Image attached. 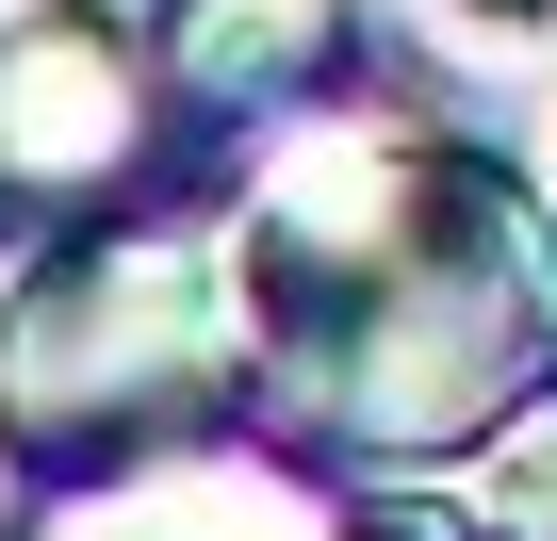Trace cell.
Returning <instances> with one entry per match:
<instances>
[{
  "mask_svg": "<svg viewBox=\"0 0 557 541\" xmlns=\"http://www.w3.org/2000/svg\"><path fill=\"white\" fill-rule=\"evenodd\" d=\"M17 541H443V525H377L312 476V443H148V459H99V476H50Z\"/></svg>",
  "mask_w": 557,
  "mask_h": 541,
  "instance_id": "3",
  "label": "cell"
},
{
  "mask_svg": "<svg viewBox=\"0 0 557 541\" xmlns=\"http://www.w3.org/2000/svg\"><path fill=\"white\" fill-rule=\"evenodd\" d=\"M262 394L246 329V230L230 213H99L0 296V459L34 492L197 443Z\"/></svg>",
  "mask_w": 557,
  "mask_h": 541,
  "instance_id": "2",
  "label": "cell"
},
{
  "mask_svg": "<svg viewBox=\"0 0 557 541\" xmlns=\"http://www.w3.org/2000/svg\"><path fill=\"white\" fill-rule=\"evenodd\" d=\"M492 17H557V0H492Z\"/></svg>",
  "mask_w": 557,
  "mask_h": 541,
  "instance_id": "8",
  "label": "cell"
},
{
  "mask_svg": "<svg viewBox=\"0 0 557 541\" xmlns=\"http://www.w3.org/2000/svg\"><path fill=\"white\" fill-rule=\"evenodd\" d=\"M262 410L345 476L492 459L557 394V213L410 115H312L246 181Z\"/></svg>",
  "mask_w": 557,
  "mask_h": 541,
  "instance_id": "1",
  "label": "cell"
},
{
  "mask_svg": "<svg viewBox=\"0 0 557 541\" xmlns=\"http://www.w3.org/2000/svg\"><path fill=\"white\" fill-rule=\"evenodd\" d=\"M492 541H557V410H524L492 443Z\"/></svg>",
  "mask_w": 557,
  "mask_h": 541,
  "instance_id": "6",
  "label": "cell"
},
{
  "mask_svg": "<svg viewBox=\"0 0 557 541\" xmlns=\"http://www.w3.org/2000/svg\"><path fill=\"white\" fill-rule=\"evenodd\" d=\"M181 115H296L345 83V0H164Z\"/></svg>",
  "mask_w": 557,
  "mask_h": 541,
  "instance_id": "5",
  "label": "cell"
},
{
  "mask_svg": "<svg viewBox=\"0 0 557 541\" xmlns=\"http://www.w3.org/2000/svg\"><path fill=\"white\" fill-rule=\"evenodd\" d=\"M34 17H66V0H0V34H34Z\"/></svg>",
  "mask_w": 557,
  "mask_h": 541,
  "instance_id": "7",
  "label": "cell"
},
{
  "mask_svg": "<svg viewBox=\"0 0 557 541\" xmlns=\"http://www.w3.org/2000/svg\"><path fill=\"white\" fill-rule=\"evenodd\" d=\"M164 66H132L83 0L34 34H0V197L17 213H132L148 148H164Z\"/></svg>",
  "mask_w": 557,
  "mask_h": 541,
  "instance_id": "4",
  "label": "cell"
}]
</instances>
